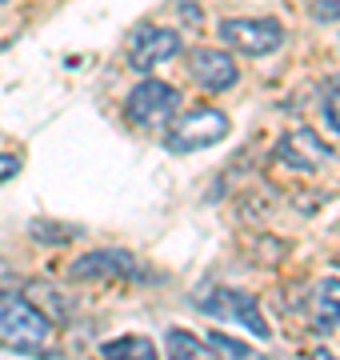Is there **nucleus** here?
Here are the masks:
<instances>
[{"mask_svg":"<svg viewBox=\"0 0 340 360\" xmlns=\"http://www.w3.org/2000/svg\"><path fill=\"white\" fill-rule=\"evenodd\" d=\"M53 336V321L20 292H0V345L13 352H40Z\"/></svg>","mask_w":340,"mask_h":360,"instance_id":"f257e3e1","label":"nucleus"},{"mask_svg":"<svg viewBox=\"0 0 340 360\" xmlns=\"http://www.w3.org/2000/svg\"><path fill=\"white\" fill-rule=\"evenodd\" d=\"M181 108V92L164 80H140L124 101V120L140 132H164Z\"/></svg>","mask_w":340,"mask_h":360,"instance_id":"f03ea898","label":"nucleus"},{"mask_svg":"<svg viewBox=\"0 0 340 360\" xmlns=\"http://www.w3.org/2000/svg\"><path fill=\"white\" fill-rule=\"evenodd\" d=\"M228 136V116L216 112V108H192V112L169 120L164 129V144L172 153H200V148H212Z\"/></svg>","mask_w":340,"mask_h":360,"instance_id":"7ed1b4c3","label":"nucleus"},{"mask_svg":"<svg viewBox=\"0 0 340 360\" xmlns=\"http://www.w3.org/2000/svg\"><path fill=\"white\" fill-rule=\"evenodd\" d=\"M221 44L244 56H268L285 44V25L273 16H244V20H224L221 25Z\"/></svg>","mask_w":340,"mask_h":360,"instance_id":"20e7f679","label":"nucleus"},{"mask_svg":"<svg viewBox=\"0 0 340 360\" xmlns=\"http://www.w3.org/2000/svg\"><path fill=\"white\" fill-rule=\"evenodd\" d=\"M197 304L209 312V316H224V321L244 324V328H249L252 336H261V340L273 336L268 321L261 316V309H256V300H252L249 292H236V288H209V292L197 296Z\"/></svg>","mask_w":340,"mask_h":360,"instance_id":"39448f33","label":"nucleus"},{"mask_svg":"<svg viewBox=\"0 0 340 360\" xmlns=\"http://www.w3.org/2000/svg\"><path fill=\"white\" fill-rule=\"evenodd\" d=\"M176 52H181V32H172V28L140 25V28L129 37V49H124V56H129V65L136 68V72H152L157 65L172 60Z\"/></svg>","mask_w":340,"mask_h":360,"instance_id":"423d86ee","label":"nucleus"},{"mask_svg":"<svg viewBox=\"0 0 340 360\" xmlns=\"http://www.w3.org/2000/svg\"><path fill=\"white\" fill-rule=\"evenodd\" d=\"M188 77L204 92H228L240 80V68H236V56L224 49H192L188 52Z\"/></svg>","mask_w":340,"mask_h":360,"instance_id":"0eeeda50","label":"nucleus"},{"mask_svg":"<svg viewBox=\"0 0 340 360\" xmlns=\"http://www.w3.org/2000/svg\"><path fill=\"white\" fill-rule=\"evenodd\" d=\"M276 160L301 168V172H316V168H325L332 160V148L313 129H292L276 141Z\"/></svg>","mask_w":340,"mask_h":360,"instance_id":"6e6552de","label":"nucleus"},{"mask_svg":"<svg viewBox=\"0 0 340 360\" xmlns=\"http://www.w3.org/2000/svg\"><path fill=\"white\" fill-rule=\"evenodd\" d=\"M72 281H120V276H144L136 257L117 252V248H100V252H84L80 260H72L68 269Z\"/></svg>","mask_w":340,"mask_h":360,"instance_id":"1a4fd4ad","label":"nucleus"},{"mask_svg":"<svg viewBox=\"0 0 340 360\" xmlns=\"http://www.w3.org/2000/svg\"><path fill=\"white\" fill-rule=\"evenodd\" d=\"M313 312H316V324L332 333L340 328V281H320L313 292Z\"/></svg>","mask_w":340,"mask_h":360,"instance_id":"9d476101","label":"nucleus"},{"mask_svg":"<svg viewBox=\"0 0 340 360\" xmlns=\"http://www.w3.org/2000/svg\"><path fill=\"white\" fill-rule=\"evenodd\" d=\"M164 348H169V356H197V360H209L212 348L209 340H200V336L184 333V328H169V336H164Z\"/></svg>","mask_w":340,"mask_h":360,"instance_id":"9b49d317","label":"nucleus"},{"mask_svg":"<svg viewBox=\"0 0 340 360\" xmlns=\"http://www.w3.org/2000/svg\"><path fill=\"white\" fill-rule=\"evenodd\" d=\"M100 356H136V360H152L157 356V345L148 336H117V340H105L100 345Z\"/></svg>","mask_w":340,"mask_h":360,"instance_id":"f8f14e48","label":"nucleus"},{"mask_svg":"<svg viewBox=\"0 0 340 360\" xmlns=\"http://www.w3.org/2000/svg\"><path fill=\"white\" fill-rule=\"evenodd\" d=\"M204 340H209V348H212V352H224V356H233V360L252 356V348L244 345V340H233V336H224V333H209Z\"/></svg>","mask_w":340,"mask_h":360,"instance_id":"ddd939ff","label":"nucleus"},{"mask_svg":"<svg viewBox=\"0 0 340 360\" xmlns=\"http://www.w3.org/2000/svg\"><path fill=\"white\" fill-rule=\"evenodd\" d=\"M325 116H328V124L340 132V77L328 84V92H325Z\"/></svg>","mask_w":340,"mask_h":360,"instance_id":"4468645a","label":"nucleus"},{"mask_svg":"<svg viewBox=\"0 0 340 360\" xmlns=\"http://www.w3.org/2000/svg\"><path fill=\"white\" fill-rule=\"evenodd\" d=\"M308 13L313 20H340V0H313Z\"/></svg>","mask_w":340,"mask_h":360,"instance_id":"2eb2a0df","label":"nucleus"},{"mask_svg":"<svg viewBox=\"0 0 340 360\" xmlns=\"http://www.w3.org/2000/svg\"><path fill=\"white\" fill-rule=\"evenodd\" d=\"M16 172H20V156H13V153H0V180H13Z\"/></svg>","mask_w":340,"mask_h":360,"instance_id":"dca6fc26","label":"nucleus"},{"mask_svg":"<svg viewBox=\"0 0 340 360\" xmlns=\"http://www.w3.org/2000/svg\"><path fill=\"white\" fill-rule=\"evenodd\" d=\"M181 16H184V20H188V25H192V28L200 25V8H197V4H192V0H181Z\"/></svg>","mask_w":340,"mask_h":360,"instance_id":"f3484780","label":"nucleus"},{"mask_svg":"<svg viewBox=\"0 0 340 360\" xmlns=\"http://www.w3.org/2000/svg\"><path fill=\"white\" fill-rule=\"evenodd\" d=\"M332 264H340V257H336V260H332Z\"/></svg>","mask_w":340,"mask_h":360,"instance_id":"a211bd4d","label":"nucleus"},{"mask_svg":"<svg viewBox=\"0 0 340 360\" xmlns=\"http://www.w3.org/2000/svg\"><path fill=\"white\" fill-rule=\"evenodd\" d=\"M0 4H4V0H0Z\"/></svg>","mask_w":340,"mask_h":360,"instance_id":"6ab92c4d","label":"nucleus"}]
</instances>
